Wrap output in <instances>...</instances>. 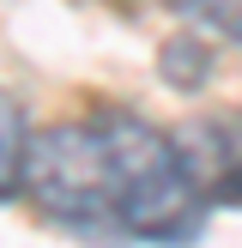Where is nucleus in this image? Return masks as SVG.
Segmentation results:
<instances>
[{
    "label": "nucleus",
    "instance_id": "nucleus-1",
    "mask_svg": "<svg viewBox=\"0 0 242 248\" xmlns=\"http://www.w3.org/2000/svg\"><path fill=\"white\" fill-rule=\"evenodd\" d=\"M24 194L60 224L115 230L164 248L194 242L212 212L176 152V133H157L127 109L43 127L30 145Z\"/></svg>",
    "mask_w": 242,
    "mask_h": 248
},
{
    "label": "nucleus",
    "instance_id": "nucleus-2",
    "mask_svg": "<svg viewBox=\"0 0 242 248\" xmlns=\"http://www.w3.org/2000/svg\"><path fill=\"white\" fill-rule=\"evenodd\" d=\"M176 152L200 182L206 206H242V121H194L176 127Z\"/></svg>",
    "mask_w": 242,
    "mask_h": 248
},
{
    "label": "nucleus",
    "instance_id": "nucleus-3",
    "mask_svg": "<svg viewBox=\"0 0 242 248\" xmlns=\"http://www.w3.org/2000/svg\"><path fill=\"white\" fill-rule=\"evenodd\" d=\"M30 121H24V103L12 91H0V200L24 194V170H30Z\"/></svg>",
    "mask_w": 242,
    "mask_h": 248
},
{
    "label": "nucleus",
    "instance_id": "nucleus-4",
    "mask_svg": "<svg viewBox=\"0 0 242 248\" xmlns=\"http://www.w3.org/2000/svg\"><path fill=\"white\" fill-rule=\"evenodd\" d=\"M194 12H206V24H212L218 36L242 43V0H194Z\"/></svg>",
    "mask_w": 242,
    "mask_h": 248
}]
</instances>
